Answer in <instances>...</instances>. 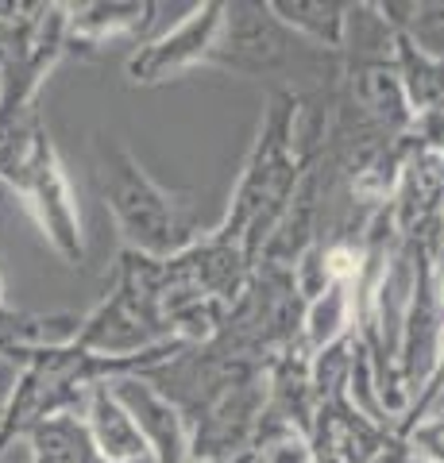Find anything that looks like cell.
<instances>
[{
	"instance_id": "6da1fadb",
	"label": "cell",
	"mask_w": 444,
	"mask_h": 463,
	"mask_svg": "<svg viewBox=\"0 0 444 463\" xmlns=\"http://www.w3.org/2000/svg\"><path fill=\"white\" fill-rule=\"evenodd\" d=\"M213 70H224L232 78L267 81L270 93L294 97H328L340 85V54L313 47L302 35H294L270 5L260 0H236L224 5L217 43L209 51Z\"/></svg>"
},
{
	"instance_id": "4fadbf2b",
	"label": "cell",
	"mask_w": 444,
	"mask_h": 463,
	"mask_svg": "<svg viewBox=\"0 0 444 463\" xmlns=\"http://www.w3.org/2000/svg\"><path fill=\"white\" fill-rule=\"evenodd\" d=\"M375 8L421 54L444 62V0H379Z\"/></svg>"
},
{
	"instance_id": "8992f818",
	"label": "cell",
	"mask_w": 444,
	"mask_h": 463,
	"mask_svg": "<svg viewBox=\"0 0 444 463\" xmlns=\"http://www.w3.org/2000/svg\"><path fill=\"white\" fill-rule=\"evenodd\" d=\"M112 394L120 398V405L128 410V417L136 421L143 444L151 452V463H185L190 459V425L175 402L166 394H159L147 379L139 374H120V379H109Z\"/></svg>"
},
{
	"instance_id": "3957f363",
	"label": "cell",
	"mask_w": 444,
	"mask_h": 463,
	"mask_svg": "<svg viewBox=\"0 0 444 463\" xmlns=\"http://www.w3.org/2000/svg\"><path fill=\"white\" fill-rule=\"evenodd\" d=\"M5 185L24 201L27 216L51 243V251L70 267L85 263V232H81V209L74 197V185L66 178V166L54 143L47 136L43 120L32 124L27 147L20 155L16 170L5 178Z\"/></svg>"
},
{
	"instance_id": "30bf717a",
	"label": "cell",
	"mask_w": 444,
	"mask_h": 463,
	"mask_svg": "<svg viewBox=\"0 0 444 463\" xmlns=\"http://www.w3.org/2000/svg\"><path fill=\"white\" fill-rule=\"evenodd\" d=\"M267 5L294 35H302L313 47H321L328 54L344 51L352 5H344V0H267Z\"/></svg>"
},
{
	"instance_id": "ba28073f",
	"label": "cell",
	"mask_w": 444,
	"mask_h": 463,
	"mask_svg": "<svg viewBox=\"0 0 444 463\" xmlns=\"http://www.w3.org/2000/svg\"><path fill=\"white\" fill-rule=\"evenodd\" d=\"M81 421L90 429V437L105 463H151V452L143 444L136 421L128 417V410L112 394L109 383H97L90 390V398L81 405Z\"/></svg>"
},
{
	"instance_id": "2e32d148",
	"label": "cell",
	"mask_w": 444,
	"mask_h": 463,
	"mask_svg": "<svg viewBox=\"0 0 444 463\" xmlns=\"http://www.w3.org/2000/svg\"><path fill=\"white\" fill-rule=\"evenodd\" d=\"M410 448L429 456L433 463H444V410H437L425 425H418L410 432Z\"/></svg>"
},
{
	"instance_id": "5b68a950",
	"label": "cell",
	"mask_w": 444,
	"mask_h": 463,
	"mask_svg": "<svg viewBox=\"0 0 444 463\" xmlns=\"http://www.w3.org/2000/svg\"><path fill=\"white\" fill-rule=\"evenodd\" d=\"M391 440L394 432L371 421L348 398V386L317 394V410H313V421L306 429L313 463H371Z\"/></svg>"
},
{
	"instance_id": "d6986e66",
	"label": "cell",
	"mask_w": 444,
	"mask_h": 463,
	"mask_svg": "<svg viewBox=\"0 0 444 463\" xmlns=\"http://www.w3.org/2000/svg\"><path fill=\"white\" fill-rule=\"evenodd\" d=\"M440 263H444V259H440Z\"/></svg>"
},
{
	"instance_id": "e0dca14e",
	"label": "cell",
	"mask_w": 444,
	"mask_h": 463,
	"mask_svg": "<svg viewBox=\"0 0 444 463\" xmlns=\"http://www.w3.org/2000/svg\"><path fill=\"white\" fill-rule=\"evenodd\" d=\"M433 289H437V306H440V313H444V263L437 267V279H433Z\"/></svg>"
},
{
	"instance_id": "52a82bcc",
	"label": "cell",
	"mask_w": 444,
	"mask_h": 463,
	"mask_svg": "<svg viewBox=\"0 0 444 463\" xmlns=\"http://www.w3.org/2000/svg\"><path fill=\"white\" fill-rule=\"evenodd\" d=\"M155 5L147 0H93L66 5V54L97 58L109 43L136 39L151 24Z\"/></svg>"
},
{
	"instance_id": "9c48e42d",
	"label": "cell",
	"mask_w": 444,
	"mask_h": 463,
	"mask_svg": "<svg viewBox=\"0 0 444 463\" xmlns=\"http://www.w3.org/2000/svg\"><path fill=\"white\" fill-rule=\"evenodd\" d=\"M355 286L360 282H328L306 301L298 344L309 355L325 352V347H333L355 332Z\"/></svg>"
},
{
	"instance_id": "9a60e30c",
	"label": "cell",
	"mask_w": 444,
	"mask_h": 463,
	"mask_svg": "<svg viewBox=\"0 0 444 463\" xmlns=\"http://www.w3.org/2000/svg\"><path fill=\"white\" fill-rule=\"evenodd\" d=\"M255 463H313L309 459V444L306 437H298V432H286V437H275L260 448H251Z\"/></svg>"
},
{
	"instance_id": "7c38bea8",
	"label": "cell",
	"mask_w": 444,
	"mask_h": 463,
	"mask_svg": "<svg viewBox=\"0 0 444 463\" xmlns=\"http://www.w3.org/2000/svg\"><path fill=\"white\" fill-rule=\"evenodd\" d=\"M394 66H398V78H402L413 120L444 112V62L421 54L406 35L394 32Z\"/></svg>"
},
{
	"instance_id": "277c9868",
	"label": "cell",
	"mask_w": 444,
	"mask_h": 463,
	"mask_svg": "<svg viewBox=\"0 0 444 463\" xmlns=\"http://www.w3.org/2000/svg\"><path fill=\"white\" fill-rule=\"evenodd\" d=\"M221 16H224V0H205V5L190 8V16L178 27L143 43L124 62L128 85H143L147 90V85L175 81L178 74H185L194 66H205L213 43H217V32H221Z\"/></svg>"
},
{
	"instance_id": "8fae6325",
	"label": "cell",
	"mask_w": 444,
	"mask_h": 463,
	"mask_svg": "<svg viewBox=\"0 0 444 463\" xmlns=\"http://www.w3.org/2000/svg\"><path fill=\"white\" fill-rule=\"evenodd\" d=\"M24 440H27V452H32V463H105L90 429L81 421V413L47 417Z\"/></svg>"
},
{
	"instance_id": "7a4b0ae2",
	"label": "cell",
	"mask_w": 444,
	"mask_h": 463,
	"mask_svg": "<svg viewBox=\"0 0 444 463\" xmlns=\"http://www.w3.org/2000/svg\"><path fill=\"white\" fill-rule=\"evenodd\" d=\"M90 155L93 185L120 232V248L139 251L147 259H170L197 240V232L185 221L182 197L155 182L117 136L97 132Z\"/></svg>"
},
{
	"instance_id": "5bb4252c",
	"label": "cell",
	"mask_w": 444,
	"mask_h": 463,
	"mask_svg": "<svg viewBox=\"0 0 444 463\" xmlns=\"http://www.w3.org/2000/svg\"><path fill=\"white\" fill-rule=\"evenodd\" d=\"M444 405V344H440V359H437V367H433V374L425 379V386L413 394V402L406 405V413L398 417V425H394V437H402V440H410V432L418 429V425H425L429 417H433L437 410Z\"/></svg>"
},
{
	"instance_id": "ac0fdd59",
	"label": "cell",
	"mask_w": 444,
	"mask_h": 463,
	"mask_svg": "<svg viewBox=\"0 0 444 463\" xmlns=\"http://www.w3.org/2000/svg\"><path fill=\"white\" fill-rule=\"evenodd\" d=\"M0 309H8V286H5V274H0Z\"/></svg>"
}]
</instances>
